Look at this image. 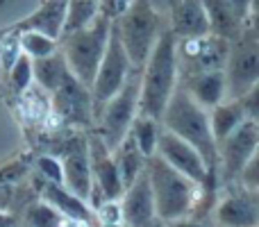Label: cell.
Instances as JSON below:
<instances>
[{
    "instance_id": "obj_1",
    "label": "cell",
    "mask_w": 259,
    "mask_h": 227,
    "mask_svg": "<svg viewBox=\"0 0 259 227\" xmlns=\"http://www.w3.org/2000/svg\"><path fill=\"white\" fill-rule=\"evenodd\" d=\"M180 86V62H178V36L166 27L155 50L150 53L146 66L141 68V98L139 114L161 120L173 94Z\"/></svg>"
},
{
    "instance_id": "obj_2",
    "label": "cell",
    "mask_w": 259,
    "mask_h": 227,
    "mask_svg": "<svg viewBox=\"0 0 259 227\" xmlns=\"http://www.w3.org/2000/svg\"><path fill=\"white\" fill-rule=\"evenodd\" d=\"M161 125L164 129L173 132L189 146H193L200 157L205 159L207 168L214 177H219V143L211 132V120L209 112L196 103L182 86L173 94L168 107L161 116Z\"/></svg>"
},
{
    "instance_id": "obj_3",
    "label": "cell",
    "mask_w": 259,
    "mask_h": 227,
    "mask_svg": "<svg viewBox=\"0 0 259 227\" xmlns=\"http://www.w3.org/2000/svg\"><path fill=\"white\" fill-rule=\"evenodd\" d=\"M146 173L150 179L152 196H155L157 218L161 223H170V220H180L196 214L202 187H198L196 182L178 173L159 155L148 159Z\"/></svg>"
},
{
    "instance_id": "obj_4",
    "label": "cell",
    "mask_w": 259,
    "mask_h": 227,
    "mask_svg": "<svg viewBox=\"0 0 259 227\" xmlns=\"http://www.w3.org/2000/svg\"><path fill=\"white\" fill-rule=\"evenodd\" d=\"M116 25L130 62L134 68L141 71L166 30L159 9L155 7L152 0H134L116 18Z\"/></svg>"
},
{
    "instance_id": "obj_5",
    "label": "cell",
    "mask_w": 259,
    "mask_h": 227,
    "mask_svg": "<svg viewBox=\"0 0 259 227\" xmlns=\"http://www.w3.org/2000/svg\"><path fill=\"white\" fill-rule=\"evenodd\" d=\"M112 25H114V18H109L107 14L100 12V16L89 27H84L80 32H73V34L62 39V53L68 62V68L89 89L96 80L100 62H103L105 53H107Z\"/></svg>"
},
{
    "instance_id": "obj_6",
    "label": "cell",
    "mask_w": 259,
    "mask_h": 227,
    "mask_svg": "<svg viewBox=\"0 0 259 227\" xmlns=\"http://www.w3.org/2000/svg\"><path fill=\"white\" fill-rule=\"evenodd\" d=\"M134 73V66L130 62L125 46L121 41L118 34V25L114 21L112 25V34H109V43H107V53H105L100 68L96 73V80L91 84V100H94V118L98 120L103 109L107 107V103L125 86V82L130 80V75Z\"/></svg>"
},
{
    "instance_id": "obj_7",
    "label": "cell",
    "mask_w": 259,
    "mask_h": 227,
    "mask_svg": "<svg viewBox=\"0 0 259 227\" xmlns=\"http://www.w3.org/2000/svg\"><path fill=\"white\" fill-rule=\"evenodd\" d=\"M139 98H141V71L134 68V73L130 75L121 91L107 103V107L103 109L98 123V134L103 137L105 146L109 150H116L125 137L132 129L134 118L139 116Z\"/></svg>"
},
{
    "instance_id": "obj_8",
    "label": "cell",
    "mask_w": 259,
    "mask_h": 227,
    "mask_svg": "<svg viewBox=\"0 0 259 227\" xmlns=\"http://www.w3.org/2000/svg\"><path fill=\"white\" fill-rule=\"evenodd\" d=\"M57 137V146L50 155H57L64 164V187L84 202L94 191V173L89 159V137L80 129H66V137Z\"/></svg>"
},
{
    "instance_id": "obj_9",
    "label": "cell",
    "mask_w": 259,
    "mask_h": 227,
    "mask_svg": "<svg viewBox=\"0 0 259 227\" xmlns=\"http://www.w3.org/2000/svg\"><path fill=\"white\" fill-rule=\"evenodd\" d=\"M259 148V123L246 120L228 139L219 143V182L223 189L237 187L243 168Z\"/></svg>"
},
{
    "instance_id": "obj_10",
    "label": "cell",
    "mask_w": 259,
    "mask_h": 227,
    "mask_svg": "<svg viewBox=\"0 0 259 227\" xmlns=\"http://www.w3.org/2000/svg\"><path fill=\"white\" fill-rule=\"evenodd\" d=\"M223 73L228 100H239L259 82V41L248 30L230 43V55Z\"/></svg>"
},
{
    "instance_id": "obj_11",
    "label": "cell",
    "mask_w": 259,
    "mask_h": 227,
    "mask_svg": "<svg viewBox=\"0 0 259 227\" xmlns=\"http://www.w3.org/2000/svg\"><path fill=\"white\" fill-rule=\"evenodd\" d=\"M230 55V41L216 34L193 36V39H178V62L180 77L198 75V73L223 71Z\"/></svg>"
},
{
    "instance_id": "obj_12",
    "label": "cell",
    "mask_w": 259,
    "mask_h": 227,
    "mask_svg": "<svg viewBox=\"0 0 259 227\" xmlns=\"http://www.w3.org/2000/svg\"><path fill=\"white\" fill-rule=\"evenodd\" d=\"M53 100V114L66 129H91L96 123L94 118V100L91 89L84 86L75 75L62 84L55 94H50Z\"/></svg>"
},
{
    "instance_id": "obj_13",
    "label": "cell",
    "mask_w": 259,
    "mask_h": 227,
    "mask_svg": "<svg viewBox=\"0 0 259 227\" xmlns=\"http://www.w3.org/2000/svg\"><path fill=\"white\" fill-rule=\"evenodd\" d=\"M223 196H219L211 220L219 227H259V196L246 191L243 187L223 189Z\"/></svg>"
},
{
    "instance_id": "obj_14",
    "label": "cell",
    "mask_w": 259,
    "mask_h": 227,
    "mask_svg": "<svg viewBox=\"0 0 259 227\" xmlns=\"http://www.w3.org/2000/svg\"><path fill=\"white\" fill-rule=\"evenodd\" d=\"M89 159H91V173H94V184L100 187V191H103V196L107 200H121L123 193H125V184L121 179L112 150L105 146L103 137L98 132L89 134Z\"/></svg>"
},
{
    "instance_id": "obj_15",
    "label": "cell",
    "mask_w": 259,
    "mask_h": 227,
    "mask_svg": "<svg viewBox=\"0 0 259 227\" xmlns=\"http://www.w3.org/2000/svg\"><path fill=\"white\" fill-rule=\"evenodd\" d=\"M121 207L123 223L127 227H152L159 220L155 209V196H152V187L146 170L139 175L132 187L125 189L121 198Z\"/></svg>"
},
{
    "instance_id": "obj_16",
    "label": "cell",
    "mask_w": 259,
    "mask_h": 227,
    "mask_svg": "<svg viewBox=\"0 0 259 227\" xmlns=\"http://www.w3.org/2000/svg\"><path fill=\"white\" fill-rule=\"evenodd\" d=\"M168 30L178 39L209 34V18H207L202 0H173L168 14Z\"/></svg>"
},
{
    "instance_id": "obj_17",
    "label": "cell",
    "mask_w": 259,
    "mask_h": 227,
    "mask_svg": "<svg viewBox=\"0 0 259 227\" xmlns=\"http://www.w3.org/2000/svg\"><path fill=\"white\" fill-rule=\"evenodd\" d=\"M39 198L71 220H77V223H84V225H91V227H96V223H98L96 211L89 207V202H84L82 198H77L75 193H71L64 184L44 182L41 184Z\"/></svg>"
},
{
    "instance_id": "obj_18",
    "label": "cell",
    "mask_w": 259,
    "mask_h": 227,
    "mask_svg": "<svg viewBox=\"0 0 259 227\" xmlns=\"http://www.w3.org/2000/svg\"><path fill=\"white\" fill-rule=\"evenodd\" d=\"M180 86L196 100L200 107L211 112L221 103L228 100V86H225V73L223 71H209L198 73V75L180 77Z\"/></svg>"
},
{
    "instance_id": "obj_19",
    "label": "cell",
    "mask_w": 259,
    "mask_h": 227,
    "mask_svg": "<svg viewBox=\"0 0 259 227\" xmlns=\"http://www.w3.org/2000/svg\"><path fill=\"white\" fill-rule=\"evenodd\" d=\"M66 7L68 0H46L39 9L30 14V16L21 18L18 23H14L9 30L25 32V30H36L48 34L50 39H62L64 32V21H66Z\"/></svg>"
},
{
    "instance_id": "obj_20",
    "label": "cell",
    "mask_w": 259,
    "mask_h": 227,
    "mask_svg": "<svg viewBox=\"0 0 259 227\" xmlns=\"http://www.w3.org/2000/svg\"><path fill=\"white\" fill-rule=\"evenodd\" d=\"M202 5H205L207 18H209L211 34H216L232 43V41H237L239 36L246 32V25H243L237 14L232 12L228 0H202Z\"/></svg>"
},
{
    "instance_id": "obj_21",
    "label": "cell",
    "mask_w": 259,
    "mask_h": 227,
    "mask_svg": "<svg viewBox=\"0 0 259 227\" xmlns=\"http://www.w3.org/2000/svg\"><path fill=\"white\" fill-rule=\"evenodd\" d=\"M32 71H34V84L41 86L44 91H48V94H55L59 86L66 84L73 77L62 50H57V53L50 55V57L34 59V62H32Z\"/></svg>"
},
{
    "instance_id": "obj_22",
    "label": "cell",
    "mask_w": 259,
    "mask_h": 227,
    "mask_svg": "<svg viewBox=\"0 0 259 227\" xmlns=\"http://www.w3.org/2000/svg\"><path fill=\"white\" fill-rule=\"evenodd\" d=\"M112 155L118 166V173H121V179H123V184H125V189L132 187L139 175L146 170V164H148V159L143 157V152L139 150L132 134H127L125 141H123Z\"/></svg>"
},
{
    "instance_id": "obj_23",
    "label": "cell",
    "mask_w": 259,
    "mask_h": 227,
    "mask_svg": "<svg viewBox=\"0 0 259 227\" xmlns=\"http://www.w3.org/2000/svg\"><path fill=\"white\" fill-rule=\"evenodd\" d=\"M209 120H211V132H214L216 143H221L237 127H241L248 118L243 114V107L239 100H225V103H221L219 107H214L209 112Z\"/></svg>"
},
{
    "instance_id": "obj_24",
    "label": "cell",
    "mask_w": 259,
    "mask_h": 227,
    "mask_svg": "<svg viewBox=\"0 0 259 227\" xmlns=\"http://www.w3.org/2000/svg\"><path fill=\"white\" fill-rule=\"evenodd\" d=\"M18 109H21L23 118H25L27 123L46 127L50 114H53V100H50L48 91H44L41 86L32 84L30 89L18 98Z\"/></svg>"
},
{
    "instance_id": "obj_25",
    "label": "cell",
    "mask_w": 259,
    "mask_h": 227,
    "mask_svg": "<svg viewBox=\"0 0 259 227\" xmlns=\"http://www.w3.org/2000/svg\"><path fill=\"white\" fill-rule=\"evenodd\" d=\"M98 16H100V0H68L62 39L73 34V32L89 27Z\"/></svg>"
},
{
    "instance_id": "obj_26",
    "label": "cell",
    "mask_w": 259,
    "mask_h": 227,
    "mask_svg": "<svg viewBox=\"0 0 259 227\" xmlns=\"http://www.w3.org/2000/svg\"><path fill=\"white\" fill-rule=\"evenodd\" d=\"M161 129H164L161 120L148 118V116H141V114L134 118L130 134L134 137V141H137L139 150L143 152V157H146V159H150V157L157 155V146H159Z\"/></svg>"
},
{
    "instance_id": "obj_27",
    "label": "cell",
    "mask_w": 259,
    "mask_h": 227,
    "mask_svg": "<svg viewBox=\"0 0 259 227\" xmlns=\"http://www.w3.org/2000/svg\"><path fill=\"white\" fill-rule=\"evenodd\" d=\"M16 32V30H14ZM18 41H21V50L23 55L34 62V59H44L50 57L59 50V41L57 39H50L48 34L44 32H36V30H25V32H18Z\"/></svg>"
},
{
    "instance_id": "obj_28",
    "label": "cell",
    "mask_w": 259,
    "mask_h": 227,
    "mask_svg": "<svg viewBox=\"0 0 259 227\" xmlns=\"http://www.w3.org/2000/svg\"><path fill=\"white\" fill-rule=\"evenodd\" d=\"M32 84H34L32 59L27 57V55H21V57H18V62L14 64V68L9 71V86H12V94L16 96V100H18Z\"/></svg>"
},
{
    "instance_id": "obj_29",
    "label": "cell",
    "mask_w": 259,
    "mask_h": 227,
    "mask_svg": "<svg viewBox=\"0 0 259 227\" xmlns=\"http://www.w3.org/2000/svg\"><path fill=\"white\" fill-rule=\"evenodd\" d=\"M21 55H23V50H21V41H18V32L5 30L0 34V68L5 73H9Z\"/></svg>"
},
{
    "instance_id": "obj_30",
    "label": "cell",
    "mask_w": 259,
    "mask_h": 227,
    "mask_svg": "<svg viewBox=\"0 0 259 227\" xmlns=\"http://www.w3.org/2000/svg\"><path fill=\"white\" fill-rule=\"evenodd\" d=\"M34 168L36 175L44 177V182H55V184H64V164L57 155H36L34 157Z\"/></svg>"
},
{
    "instance_id": "obj_31",
    "label": "cell",
    "mask_w": 259,
    "mask_h": 227,
    "mask_svg": "<svg viewBox=\"0 0 259 227\" xmlns=\"http://www.w3.org/2000/svg\"><path fill=\"white\" fill-rule=\"evenodd\" d=\"M239 187H243L246 191L257 193L259 196V148L255 150L252 159L248 161V166L243 168L241 177H239Z\"/></svg>"
},
{
    "instance_id": "obj_32",
    "label": "cell",
    "mask_w": 259,
    "mask_h": 227,
    "mask_svg": "<svg viewBox=\"0 0 259 227\" xmlns=\"http://www.w3.org/2000/svg\"><path fill=\"white\" fill-rule=\"evenodd\" d=\"M96 218L100 225H109V223H123V207L121 200H107L100 209H96Z\"/></svg>"
},
{
    "instance_id": "obj_33",
    "label": "cell",
    "mask_w": 259,
    "mask_h": 227,
    "mask_svg": "<svg viewBox=\"0 0 259 227\" xmlns=\"http://www.w3.org/2000/svg\"><path fill=\"white\" fill-rule=\"evenodd\" d=\"M239 103H241L246 118L259 123V82H257L255 86H250V89H248L246 94L239 98Z\"/></svg>"
},
{
    "instance_id": "obj_34",
    "label": "cell",
    "mask_w": 259,
    "mask_h": 227,
    "mask_svg": "<svg viewBox=\"0 0 259 227\" xmlns=\"http://www.w3.org/2000/svg\"><path fill=\"white\" fill-rule=\"evenodd\" d=\"M16 200H18V184H0V211L12 214Z\"/></svg>"
},
{
    "instance_id": "obj_35",
    "label": "cell",
    "mask_w": 259,
    "mask_h": 227,
    "mask_svg": "<svg viewBox=\"0 0 259 227\" xmlns=\"http://www.w3.org/2000/svg\"><path fill=\"white\" fill-rule=\"evenodd\" d=\"M232 12L239 16V21L246 25L248 18H250V12H252V0H228Z\"/></svg>"
},
{
    "instance_id": "obj_36",
    "label": "cell",
    "mask_w": 259,
    "mask_h": 227,
    "mask_svg": "<svg viewBox=\"0 0 259 227\" xmlns=\"http://www.w3.org/2000/svg\"><path fill=\"white\" fill-rule=\"evenodd\" d=\"M168 227H209L205 218H198V216H187V218H180V220H170L166 223Z\"/></svg>"
},
{
    "instance_id": "obj_37",
    "label": "cell",
    "mask_w": 259,
    "mask_h": 227,
    "mask_svg": "<svg viewBox=\"0 0 259 227\" xmlns=\"http://www.w3.org/2000/svg\"><path fill=\"white\" fill-rule=\"evenodd\" d=\"M0 227H21V220L9 211H0Z\"/></svg>"
},
{
    "instance_id": "obj_38",
    "label": "cell",
    "mask_w": 259,
    "mask_h": 227,
    "mask_svg": "<svg viewBox=\"0 0 259 227\" xmlns=\"http://www.w3.org/2000/svg\"><path fill=\"white\" fill-rule=\"evenodd\" d=\"M246 30L259 41V12L257 14H250V18H248V23H246Z\"/></svg>"
},
{
    "instance_id": "obj_39",
    "label": "cell",
    "mask_w": 259,
    "mask_h": 227,
    "mask_svg": "<svg viewBox=\"0 0 259 227\" xmlns=\"http://www.w3.org/2000/svg\"><path fill=\"white\" fill-rule=\"evenodd\" d=\"M259 12V0H252V12L250 14H257Z\"/></svg>"
},
{
    "instance_id": "obj_40",
    "label": "cell",
    "mask_w": 259,
    "mask_h": 227,
    "mask_svg": "<svg viewBox=\"0 0 259 227\" xmlns=\"http://www.w3.org/2000/svg\"><path fill=\"white\" fill-rule=\"evenodd\" d=\"M100 227H127L125 223H109V225H100Z\"/></svg>"
},
{
    "instance_id": "obj_41",
    "label": "cell",
    "mask_w": 259,
    "mask_h": 227,
    "mask_svg": "<svg viewBox=\"0 0 259 227\" xmlns=\"http://www.w3.org/2000/svg\"><path fill=\"white\" fill-rule=\"evenodd\" d=\"M152 227H168V225H166V223H161V220H157V223L152 225Z\"/></svg>"
}]
</instances>
